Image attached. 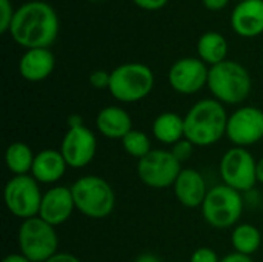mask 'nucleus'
Masks as SVG:
<instances>
[{"label": "nucleus", "mask_w": 263, "mask_h": 262, "mask_svg": "<svg viewBox=\"0 0 263 262\" xmlns=\"http://www.w3.org/2000/svg\"><path fill=\"white\" fill-rule=\"evenodd\" d=\"M60 23L54 8L45 2L32 0L15 9L9 34L25 49L49 48L59 36Z\"/></svg>", "instance_id": "obj_1"}, {"label": "nucleus", "mask_w": 263, "mask_h": 262, "mask_svg": "<svg viewBox=\"0 0 263 262\" xmlns=\"http://www.w3.org/2000/svg\"><path fill=\"white\" fill-rule=\"evenodd\" d=\"M228 113L225 105L216 99L196 102L185 114V139L194 147H211L227 137Z\"/></svg>", "instance_id": "obj_2"}, {"label": "nucleus", "mask_w": 263, "mask_h": 262, "mask_svg": "<svg viewBox=\"0 0 263 262\" xmlns=\"http://www.w3.org/2000/svg\"><path fill=\"white\" fill-rule=\"evenodd\" d=\"M208 90L213 99L223 105H240L243 103L253 88L251 76L248 69L234 60H223L214 66H210Z\"/></svg>", "instance_id": "obj_3"}, {"label": "nucleus", "mask_w": 263, "mask_h": 262, "mask_svg": "<svg viewBox=\"0 0 263 262\" xmlns=\"http://www.w3.org/2000/svg\"><path fill=\"white\" fill-rule=\"evenodd\" d=\"M71 187L76 212L89 219H105L116 208V193L111 184L96 174L79 178Z\"/></svg>", "instance_id": "obj_4"}, {"label": "nucleus", "mask_w": 263, "mask_h": 262, "mask_svg": "<svg viewBox=\"0 0 263 262\" xmlns=\"http://www.w3.org/2000/svg\"><path fill=\"white\" fill-rule=\"evenodd\" d=\"M243 208L242 193L225 184L211 187L200 207L203 221L217 230L234 229L242 218Z\"/></svg>", "instance_id": "obj_5"}, {"label": "nucleus", "mask_w": 263, "mask_h": 262, "mask_svg": "<svg viewBox=\"0 0 263 262\" xmlns=\"http://www.w3.org/2000/svg\"><path fill=\"white\" fill-rule=\"evenodd\" d=\"M154 88L153 69L139 62L122 63L111 71L108 91L122 103L140 102L151 94Z\"/></svg>", "instance_id": "obj_6"}, {"label": "nucleus", "mask_w": 263, "mask_h": 262, "mask_svg": "<svg viewBox=\"0 0 263 262\" xmlns=\"http://www.w3.org/2000/svg\"><path fill=\"white\" fill-rule=\"evenodd\" d=\"M18 252L31 262H46L59 252V236L55 227L40 216L22 221L17 232Z\"/></svg>", "instance_id": "obj_7"}, {"label": "nucleus", "mask_w": 263, "mask_h": 262, "mask_svg": "<svg viewBox=\"0 0 263 262\" xmlns=\"http://www.w3.org/2000/svg\"><path fill=\"white\" fill-rule=\"evenodd\" d=\"M43 193L40 184L31 176H12L3 188V199L8 212L25 221L39 216Z\"/></svg>", "instance_id": "obj_8"}, {"label": "nucleus", "mask_w": 263, "mask_h": 262, "mask_svg": "<svg viewBox=\"0 0 263 262\" xmlns=\"http://www.w3.org/2000/svg\"><path fill=\"white\" fill-rule=\"evenodd\" d=\"M137 176L149 188L165 190L174 185L180 171L182 162L176 159L171 150H151L145 158L137 161Z\"/></svg>", "instance_id": "obj_9"}, {"label": "nucleus", "mask_w": 263, "mask_h": 262, "mask_svg": "<svg viewBox=\"0 0 263 262\" xmlns=\"http://www.w3.org/2000/svg\"><path fill=\"white\" fill-rule=\"evenodd\" d=\"M222 184L243 193L257 184V161L248 148L233 147L227 150L219 164Z\"/></svg>", "instance_id": "obj_10"}, {"label": "nucleus", "mask_w": 263, "mask_h": 262, "mask_svg": "<svg viewBox=\"0 0 263 262\" xmlns=\"http://www.w3.org/2000/svg\"><path fill=\"white\" fill-rule=\"evenodd\" d=\"M227 139L233 147L248 148L263 141V110L245 105L228 116Z\"/></svg>", "instance_id": "obj_11"}, {"label": "nucleus", "mask_w": 263, "mask_h": 262, "mask_svg": "<svg viewBox=\"0 0 263 262\" xmlns=\"http://www.w3.org/2000/svg\"><path fill=\"white\" fill-rule=\"evenodd\" d=\"M59 150L69 168H85L97 154V136L86 125L68 127Z\"/></svg>", "instance_id": "obj_12"}, {"label": "nucleus", "mask_w": 263, "mask_h": 262, "mask_svg": "<svg viewBox=\"0 0 263 262\" xmlns=\"http://www.w3.org/2000/svg\"><path fill=\"white\" fill-rule=\"evenodd\" d=\"M208 74L210 66L199 57H183L170 68L168 82L176 93L191 96L208 85Z\"/></svg>", "instance_id": "obj_13"}, {"label": "nucleus", "mask_w": 263, "mask_h": 262, "mask_svg": "<svg viewBox=\"0 0 263 262\" xmlns=\"http://www.w3.org/2000/svg\"><path fill=\"white\" fill-rule=\"evenodd\" d=\"M74 212L76 204L71 187L54 185L43 193L39 216L52 227L57 229L59 225H63L66 221H69Z\"/></svg>", "instance_id": "obj_14"}, {"label": "nucleus", "mask_w": 263, "mask_h": 262, "mask_svg": "<svg viewBox=\"0 0 263 262\" xmlns=\"http://www.w3.org/2000/svg\"><path fill=\"white\" fill-rule=\"evenodd\" d=\"M176 199L186 208H200L210 188L203 174L196 168H183L173 185Z\"/></svg>", "instance_id": "obj_15"}, {"label": "nucleus", "mask_w": 263, "mask_h": 262, "mask_svg": "<svg viewBox=\"0 0 263 262\" xmlns=\"http://www.w3.org/2000/svg\"><path fill=\"white\" fill-rule=\"evenodd\" d=\"M231 26L236 34L245 39L260 36L263 32V0L239 2L231 14Z\"/></svg>", "instance_id": "obj_16"}, {"label": "nucleus", "mask_w": 263, "mask_h": 262, "mask_svg": "<svg viewBox=\"0 0 263 262\" xmlns=\"http://www.w3.org/2000/svg\"><path fill=\"white\" fill-rule=\"evenodd\" d=\"M68 164L62 156L60 150L54 148H43L35 153L34 164L31 168V176L45 185H55L66 173Z\"/></svg>", "instance_id": "obj_17"}, {"label": "nucleus", "mask_w": 263, "mask_h": 262, "mask_svg": "<svg viewBox=\"0 0 263 262\" xmlns=\"http://www.w3.org/2000/svg\"><path fill=\"white\" fill-rule=\"evenodd\" d=\"M54 66L55 59L49 48L26 49L18 60V74L28 82H42L52 74Z\"/></svg>", "instance_id": "obj_18"}, {"label": "nucleus", "mask_w": 263, "mask_h": 262, "mask_svg": "<svg viewBox=\"0 0 263 262\" xmlns=\"http://www.w3.org/2000/svg\"><path fill=\"white\" fill-rule=\"evenodd\" d=\"M96 128L106 139L122 141L133 130V119L125 108L108 105L97 113Z\"/></svg>", "instance_id": "obj_19"}, {"label": "nucleus", "mask_w": 263, "mask_h": 262, "mask_svg": "<svg viewBox=\"0 0 263 262\" xmlns=\"http://www.w3.org/2000/svg\"><path fill=\"white\" fill-rule=\"evenodd\" d=\"M151 131L156 141L173 147L185 139V119L177 113L165 111L154 119Z\"/></svg>", "instance_id": "obj_20"}, {"label": "nucleus", "mask_w": 263, "mask_h": 262, "mask_svg": "<svg viewBox=\"0 0 263 262\" xmlns=\"http://www.w3.org/2000/svg\"><path fill=\"white\" fill-rule=\"evenodd\" d=\"M197 54L202 62L208 66H214L227 60L228 54V43L227 39L216 31H208L200 36L197 42Z\"/></svg>", "instance_id": "obj_21"}, {"label": "nucleus", "mask_w": 263, "mask_h": 262, "mask_svg": "<svg viewBox=\"0 0 263 262\" xmlns=\"http://www.w3.org/2000/svg\"><path fill=\"white\" fill-rule=\"evenodd\" d=\"M34 158L35 153L32 151V148L22 141L9 144L5 150V165L8 171L12 173V176L31 174Z\"/></svg>", "instance_id": "obj_22"}, {"label": "nucleus", "mask_w": 263, "mask_h": 262, "mask_svg": "<svg viewBox=\"0 0 263 262\" xmlns=\"http://www.w3.org/2000/svg\"><path fill=\"white\" fill-rule=\"evenodd\" d=\"M233 252L253 256L262 246V232L254 224H237L231 232Z\"/></svg>", "instance_id": "obj_23"}, {"label": "nucleus", "mask_w": 263, "mask_h": 262, "mask_svg": "<svg viewBox=\"0 0 263 262\" xmlns=\"http://www.w3.org/2000/svg\"><path fill=\"white\" fill-rule=\"evenodd\" d=\"M120 142H122V147H123L125 153L128 156L137 159V161L145 158L153 150L148 134L145 131H142V130H136V128H133Z\"/></svg>", "instance_id": "obj_24"}, {"label": "nucleus", "mask_w": 263, "mask_h": 262, "mask_svg": "<svg viewBox=\"0 0 263 262\" xmlns=\"http://www.w3.org/2000/svg\"><path fill=\"white\" fill-rule=\"evenodd\" d=\"M15 9L11 3V0H0V32H9L12 19H14Z\"/></svg>", "instance_id": "obj_25"}, {"label": "nucleus", "mask_w": 263, "mask_h": 262, "mask_svg": "<svg viewBox=\"0 0 263 262\" xmlns=\"http://www.w3.org/2000/svg\"><path fill=\"white\" fill-rule=\"evenodd\" d=\"M194 148H196V147H194L188 139H182L180 142H177L176 145L171 147V153L176 156V159H177L179 162L183 164L185 161H188V159L191 158Z\"/></svg>", "instance_id": "obj_26"}, {"label": "nucleus", "mask_w": 263, "mask_h": 262, "mask_svg": "<svg viewBox=\"0 0 263 262\" xmlns=\"http://www.w3.org/2000/svg\"><path fill=\"white\" fill-rule=\"evenodd\" d=\"M111 80V73L105 69H96L89 74V83L96 90H108Z\"/></svg>", "instance_id": "obj_27"}, {"label": "nucleus", "mask_w": 263, "mask_h": 262, "mask_svg": "<svg viewBox=\"0 0 263 262\" xmlns=\"http://www.w3.org/2000/svg\"><path fill=\"white\" fill-rule=\"evenodd\" d=\"M222 258H219V255L210 249V247H199L193 252L190 262H220Z\"/></svg>", "instance_id": "obj_28"}, {"label": "nucleus", "mask_w": 263, "mask_h": 262, "mask_svg": "<svg viewBox=\"0 0 263 262\" xmlns=\"http://www.w3.org/2000/svg\"><path fill=\"white\" fill-rule=\"evenodd\" d=\"M133 2L145 11H159L168 3V0H133Z\"/></svg>", "instance_id": "obj_29"}, {"label": "nucleus", "mask_w": 263, "mask_h": 262, "mask_svg": "<svg viewBox=\"0 0 263 262\" xmlns=\"http://www.w3.org/2000/svg\"><path fill=\"white\" fill-rule=\"evenodd\" d=\"M46 262H82L80 258H77L76 255L72 253H68V252H57L54 256H51Z\"/></svg>", "instance_id": "obj_30"}, {"label": "nucleus", "mask_w": 263, "mask_h": 262, "mask_svg": "<svg viewBox=\"0 0 263 262\" xmlns=\"http://www.w3.org/2000/svg\"><path fill=\"white\" fill-rule=\"evenodd\" d=\"M220 262H254L251 256H247V255H242V253H237V252H231L228 255H225Z\"/></svg>", "instance_id": "obj_31"}, {"label": "nucleus", "mask_w": 263, "mask_h": 262, "mask_svg": "<svg viewBox=\"0 0 263 262\" xmlns=\"http://www.w3.org/2000/svg\"><path fill=\"white\" fill-rule=\"evenodd\" d=\"M202 3L208 11H220L230 3V0H202Z\"/></svg>", "instance_id": "obj_32"}, {"label": "nucleus", "mask_w": 263, "mask_h": 262, "mask_svg": "<svg viewBox=\"0 0 263 262\" xmlns=\"http://www.w3.org/2000/svg\"><path fill=\"white\" fill-rule=\"evenodd\" d=\"M2 262H31L25 255H22L20 252L18 253H9V255H6Z\"/></svg>", "instance_id": "obj_33"}, {"label": "nucleus", "mask_w": 263, "mask_h": 262, "mask_svg": "<svg viewBox=\"0 0 263 262\" xmlns=\"http://www.w3.org/2000/svg\"><path fill=\"white\" fill-rule=\"evenodd\" d=\"M134 262H162L160 261V258L159 256H156V255H153V253H142V255H139Z\"/></svg>", "instance_id": "obj_34"}, {"label": "nucleus", "mask_w": 263, "mask_h": 262, "mask_svg": "<svg viewBox=\"0 0 263 262\" xmlns=\"http://www.w3.org/2000/svg\"><path fill=\"white\" fill-rule=\"evenodd\" d=\"M257 184L263 185V158L257 161Z\"/></svg>", "instance_id": "obj_35"}, {"label": "nucleus", "mask_w": 263, "mask_h": 262, "mask_svg": "<svg viewBox=\"0 0 263 262\" xmlns=\"http://www.w3.org/2000/svg\"><path fill=\"white\" fill-rule=\"evenodd\" d=\"M239 2H245V0H239Z\"/></svg>", "instance_id": "obj_36"}, {"label": "nucleus", "mask_w": 263, "mask_h": 262, "mask_svg": "<svg viewBox=\"0 0 263 262\" xmlns=\"http://www.w3.org/2000/svg\"><path fill=\"white\" fill-rule=\"evenodd\" d=\"M92 2H97V0H92Z\"/></svg>", "instance_id": "obj_37"}]
</instances>
